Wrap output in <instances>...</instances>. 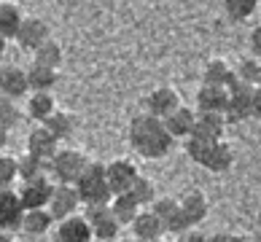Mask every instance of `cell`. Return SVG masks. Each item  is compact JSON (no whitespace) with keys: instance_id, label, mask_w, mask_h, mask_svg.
<instances>
[{"instance_id":"cell-20","label":"cell","mask_w":261,"mask_h":242,"mask_svg":"<svg viewBox=\"0 0 261 242\" xmlns=\"http://www.w3.org/2000/svg\"><path fill=\"white\" fill-rule=\"evenodd\" d=\"M180 212H183V218H186L189 229L199 226L202 221L207 218V199H205V194H202V191H189L186 197L180 199Z\"/></svg>"},{"instance_id":"cell-13","label":"cell","mask_w":261,"mask_h":242,"mask_svg":"<svg viewBox=\"0 0 261 242\" xmlns=\"http://www.w3.org/2000/svg\"><path fill=\"white\" fill-rule=\"evenodd\" d=\"M146 108H148V116L164 121L167 116H172V113L180 108V97H178V92L172 89V86H159V89H153L148 94Z\"/></svg>"},{"instance_id":"cell-4","label":"cell","mask_w":261,"mask_h":242,"mask_svg":"<svg viewBox=\"0 0 261 242\" xmlns=\"http://www.w3.org/2000/svg\"><path fill=\"white\" fill-rule=\"evenodd\" d=\"M86 224H89L92 234H94V242H113L121 231V224L116 221L111 205H100V207H86L84 212Z\"/></svg>"},{"instance_id":"cell-35","label":"cell","mask_w":261,"mask_h":242,"mask_svg":"<svg viewBox=\"0 0 261 242\" xmlns=\"http://www.w3.org/2000/svg\"><path fill=\"white\" fill-rule=\"evenodd\" d=\"M19 178V159L0 156V191L11 189V183Z\"/></svg>"},{"instance_id":"cell-1","label":"cell","mask_w":261,"mask_h":242,"mask_svg":"<svg viewBox=\"0 0 261 242\" xmlns=\"http://www.w3.org/2000/svg\"><path fill=\"white\" fill-rule=\"evenodd\" d=\"M129 143L132 148L146 159H162L167 156V151L172 148V140L167 127H164L162 119H153L148 113L135 116L129 124Z\"/></svg>"},{"instance_id":"cell-7","label":"cell","mask_w":261,"mask_h":242,"mask_svg":"<svg viewBox=\"0 0 261 242\" xmlns=\"http://www.w3.org/2000/svg\"><path fill=\"white\" fill-rule=\"evenodd\" d=\"M54 189H57V183L51 178L30 180V183H22V189H19V199H22L24 210H49Z\"/></svg>"},{"instance_id":"cell-8","label":"cell","mask_w":261,"mask_h":242,"mask_svg":"<svg viewBox=\"0 0 261 242\" xmlns=\"http://www.w3.org/2000/svg\"><path fill=\"white\" fill-rule=\"evenodd\" d=\"M24 205L19 199V194L6 189L0 191V231H19L22 229V221H24Z\"/></svg>"},{"instance_id":"cell-26","label":"cell","mask_w":261,"mask_h":242,"mask_svg":"<svg viewBox=\"0 0 261 242\" xmlns=\"http://www.w3.org/2000/svg\"><path fill=\"white\" fill-rule=\"evenodd\" d=\"M231 162H234V153H231V145L226 140H218L213 145V151L207 153V159L202 167L210 170V172H226L231 167Z\"/></svg>"},{"instance_id":"cell-23","label":"cell","mask_w":261,"mask_h":242,"mask_svg":"<svg viewBox=\"0 0 261 242\" xmlns=\"http://www.w3.org/2000/svg\"><path fill=\"white\" fill-rule=\"evenodd\" d=\"M54 113H57V102L51 94H30V100H27V116L33 121H38V127L49 121Z\"/></svg>"},{"instance_id":"cell-22","label":"cell","mask_w":261,"mask_h":242,"mask_svg":"<svg viewBox=\"0 0 261 242\" xmlns=\"http://www.w3.org/2000/svg\"><path fill=\"white\" fill-rule=\"evenodd\" d=\"M60 81V73L57 70H49V67H38L33 65L27 70V84H30V92L33 94H51V89Z\"/></svg>"},{"instance_id":"cell-14","label":"cell","mask_w":261,"mask_h":242,"mask_svg":"<svg viewBox=\"0 0 261 242\" xmlns=\"http://www.w3.org/2000/svg\"><path fill=\"white\" fill-rule=\"evenodd\" d=\"M79 205H81V199H79V191H75V186H57L54 189V197L49 202V212H51V218L54 221H67V218H73V216H79Z\"/></svg>"},{"instance_id":"cell-5","label":"cell","mask_w":261,"mask_h":242,"mask_svg":"<svg viewBox=\"0 0 261 242\" xmlns=\"http://www.w3.org/2000/svg\"><path fill=\"white\" fill-rule=\"evenodd\" d=\"M105 178H108V186L113 191V197H121V194L132 191V186L140 178V172L129 159H116L111 164H105Z\"/></svg>"},{"instance_id":"cell-27","label":"cell","mask_w":261,"mask_h":242,"mask_svg":"<svg viewBox=\"0 0 261 242\" xmlns=\"http://www.w3.org/2000/svg\"><path fill=\"white\" fill-rule=\"evenodd\" d=\"M51 224H54V218H51L49 210H27L24 221H22V231L38 237V234H46V231L51 229Z\"/></svg>"},{"instance_id":"cell-17","label":"cell","mask_w":261,"mask_h":242,"mask_svg":"<svg viewBox=\"0 0 261 242\" xmlns=\"http://www.w3.org/2000/svg\"><path fill=\"white\" fill-rule=\"evenodd\" d=\"M57 242H94V234L84 216H73L67 221H60V226H57Z\"/></svg>"},{"instance_id":"cell-38","label":"cell","mask_w":261,"mask_h":242,"mask_svg":"<svg viewBox=\"0 0 261 242\" xmlns=\"http://www.w3.org/2000/svg\"><path fill=\"white\" fill-rule=\"evenodd\" d=\"M250 48H253L256 60H261V24L253 27V33H250Z\"/></svg>"},{"instance_id":"cell-12","label":"cell","mask_w":261,"mask_h":242,"mask_svg":"<svg viewBox=\"0 0 261 242\" xmlns=\"http://www.w3.org/2000/svg\"><path fill=\"white\" fill-rule=\"evenodd\" d=\"M30 92V84H27V70L16 65H6L0 67V97H6V100H19V97H24Z\"/></svg>"},{"instance_id":"cell-43","label":"cell","mask_w":261,"mask_h":242,"mask_svg":"<svg viewBox=\"0 0 261 242\" xmlns=\"http://www.w3.org/2000/svg\"><path fill=\"white\" fill-rule=\"evenodd\" d=\"M3 51H6V38L0 35V57H3Z\"/></svg>"},{"instance_id":"cell-10","label":"cell","mask_w":261,"mask_h":242,"mask_svg":"<svg viewBox=\"0 0 261 242\" xmlns=\"http://www.w3.org/2000/svg\"><path fill=\"white\" fill-rule=\"evenodd\" d=\"M151 212L167 226V231H175V234L189 231V224H186V218H183V212H180V199L162 197L151 205Z\"/></svg>"},{"instance_id":"cell-33","label":"cell","mask_w":261,"mask_h":242,"mask_svg":"<svg viewBox=\"0 0 261 242\" xmlns=\"http://www.w3.org/2000/svg\"><path fill=\"white\" fill-rule=\"evenodd\" d=\"M218 140H202V138H189L186 140V153L191 159H194L199 167L205 164V159H207V153L213 151V145H216Z\"/></svg>"},{"instance_id":"cell-6","label":"cell","mask_w":261,"mask_h":242,"mask_svg":"<svg viewBox=\"0 0 261 242\" xmlns=\"http://www.w3.org/2000/svg\"><path fill=\"white\" fill-rule=\"evenodd\" d=\"M226 121L240 124L253 116V86H245L234 81V86L229 89V105H226Z\"/></svg>"},{"instance_id":"cell-11","label":"cell","mask_w":261,"mask_h":242,"mask_svg":"<svg viewBox=\"0 0 261 242\" xmlns=\"http://www.w3.org/2000/svg\"><path fill=\"white\" fill-rule=\"evenodd\" d=\"M60 151H62L60 140H57L46 127H35L30 135H27V153H30V156H35V159H41V162L49 164Z\"/></svg>"},{"instance_id":"cell-46","label":"cell","mask_w":261,"mask_h":242,"mask_svg":"<svg viewBox=\"0 0 261 242\" xmlns=\"http://www.w3.org/2000/svg\"><path fill=\"white\" fill-rule=\"evenodd\" d=\"M258 86H261V84H258Z\"/></svg>"},{"instance_id":"cell-16","label":"cell","mask_w":261,"mask_h":242,"mask_svg":"<svg viewBox=\"0 0 261 242\" xmlns=\"http://www.w3.org/2000/svg\"><path fill=\"white\" fill-rule=\"evenodd\" d=\"M229 105V89H221V86H199L197 92V111L199 113H226Z\"/></svg>"},{"instance_id":"cell-3","label":"cell","mask_w":261,"mask_h":242,"mask_svg":"<svg viewBox=\"0 0 261 242\" xmlns=\"http://www.w3.org/2000/svg\"><path fill=\"white\" fill-rule=\"evenodd\" d=\"M89 167V159L75 148H62L57 156L49 162V175L57 186H75L84 170Z\"/></svg>"},{"instance_id":"cell-37","label":"cell","mask_w":261,"mask_h":242,"mask_svg":"<svg viewBox=\"0 0 261 242\" xmlns=\"http://www.w3.org/2000/svg\"><path fill=\"white\" fill-rule=\"evenodd\" d=\"M175 242H207V237L202 234V231H194V229H189V231H183V234H178Z\"/></svg>"},{"instance_id":"cell-25","label":"cell","mask_w":261,"mask_h":242,"mask_svg":"<svg viewBox=\"0 0 261 242\" xmlns=\"http://www.w3.org/2000/svg\"><path fill=\"white\" fill-rule=\"evenodd\" d=\"M24 22V16L22 11H19V6L14 3H0V35L6 38V41H16V33H19V27H22Z\"/></svg>"},{"instance_id":"cell-19","label":"cell","mask_w":261,"mask_h":242,"mask_svg":"<svg viewBox=\"0 0 261 242\" xmlns=\"http://www.w3.org/2000/svg\"><path fill=\"white\" fill-rule=\"evenodd\" d=\"M237 81L234 67L226 65L224 60H210L205 65V73H202V84L205 86H221V89H231Z\"/></svg>"},{"instance_id":"cell-41","label":"cell","mask_w":261,"mask_h":242,"mask_svg":"<svg viewBox=\"0 0 261 242\" xmlns=\"http://www.w3.org/2000/svg\"><path fill=\"white\" fill-rule=\"evenodd\" d=\"M6 143H8V132H6V129H0V151L6 148Z\"/></svg>"},{"instance_id":"cell-40","label":"cell","mask_w":261,"mask_h":242,"mask_svg":"<svg viewBox=\"0 0 261 242\" xmlns=\"http://www.w3.org/2000/svg\"><path fill=\"white\" fill-rule=\"evenodd\" d=\"M253 119H261V86L253 89Z\"/></svg>"},{"instance_id":"cell-34","label":"cell","mask_w":261,"mask_h":242,"mask_svg":"<svg viewBox=\"0 0 261 242\" xmlns=\"http://www.w3.org/2000/svg\"><path fill=\"white\" fill-rule=\"evenodd\" d=\"M132 197L138 199V205L140 207H146V205H153V202H156V189H153V183L148 180V178H138V183H135L132 186Z\"/></svg>"},{"instance_id":"cell-32","label":"cell","mask_w":261,"mask_h":242,"mask_svg":"<svg viewBox=\"0 0 261 242\" xmlns=\"http://www.w3.org/2000/svg\"><path fill=\"white\" fill-rule=\"evenodd\" d=\"M224 8H226L229 19H234V22H243V19H248V16L256 14L258 3H256V0H226Z\"/></svg>"},{"instance_id":"cell-21","label":"cell","mask_w":261,"mask_h":242,"mask_svg":"<svg viewBox=\"0 0 261 242\" xmlns=\"http://www.w3.org/2000/svg\"><path fill=\"white\" fill-rule=\"evenodd\" d=\"M194 121H197V113L180 105L175 113L164 119V127H167V132H170L172 140H175V138H186V140H189L191 132H194Z\"/></svg>"},{"instance_id":"cell-42","label":"cell","mask_w":261,"mask_h":242,"mask_svg":"<svg viewBox=\"0 0 261 242\" xmlns=\"http://www.w3.org/2000/svg\"><path fill=\"white\" fill-rule=\"evenodd\" d=\"M0 242H14V239H11V234H8V231H0Z\"/></svg>"},{"instance_id":"cell-31","label":"cell","mask_w":261,"mask_h":242,"mask_svg":"<svg viewBox=\"0 0 261 242\" xmlns=\"http://www.w3.org/2000/svg\"><path fill=\"white\" fill-rule=\"evenodd\" d=\"M237 81L240 84H245V86H256L261 84V62L256 60V57H250V60H243L237 65Z\"/></svg>"},{"instance_id":"cell-18","label":"cell","mask_w":261,"mask_h":242,"mask_svg":"<svg viewBox=\"0 0 261 242\" xmlns=\"http://www.w3.org/2000/svg\"><path fill=\"white\" fill-rule=\"evenodd\" d=\"M132 231H135V239L138 242H156L164 237V231H167V226L162 224V221L153 216L151 210H143L138 218H135L132 224Z\"/></svg>"},{"instance_id":"cell-39","label":"cell","mask_w":261,"mask_h":242,"mask_svg":"<svg viewBox=\"0 0 261 242\" xmlns=\"http://www.w3.org/2000/svg\"><path fill=\"white\" fill-rule=\"evenodd\" d=\"M207 242H245V237H240V234H229V231H218V234L207 237Z\"/></svg>"},{"instance_id":"cell-28","label":"cell","mask_w":261,"mask_h":242,"mask_svg":"<svg viewBox=\"0 0 261 242\" xmlns=\"http://www.w3.org/2000/svg\"><path fill=\"white\" fill-rule=\"evenodd\" d=\"M33 57H35L33 65L49 67V70H60V65H62V46L57 43V41H46Z\"/></svg>"},{"instance_id":"cell-45","label":"cell","mask_w":261,"mask_h":242,"mask_svg":"<svg viewBox=\"0 0 261 242\" xmlns=\"http://www.w3.org/2000/svg\"><path fill=\"white\" fill-rule=\"evenodd\" d=\"M156 242H164V239H156Z\"/></svg>"},{"instance_id":"cell-44","label":"cell","mask_w":261,"mask_h":242,"mask_svg":"<svg viewBox=\"0 0 261 242\" xmlns=\"http://www.w3.org/2000/svg\"><path fill=\"white\" fill-rule=\"evenodd\" d=\"M121 242H138V239H135V237H132V239H121Z\"/></svg>"},{"instance_id":"cell-30","label":"cell","mask_w":261,"mask_h":242,"mask_svg":"<svg viewBox=\"0 0 261 242\" xmlns=\"http://www.w3.org/2000/svg\"><path fill=\"white\" fill-rule=\"evenodd\" d=\"M46 172H49V164L30 156V153H24V156L19 159V178H22V183L41 180V178H46Z\"/></svg>"},{"instance_id":"cell-24","label":"cell","mask_w":261,"mask_h":242,"mask_svg":"<svg viewBox=\"0 0 261 242\" xmlns=\"http://www.w3.org/2000/svg\"><path fill=\"white\" fill-rule=\"evenodd\" d=\"M111 210H113V216H116V221L124 226V224H135V218L143 212V207L138 205V199L132 197V194H121V197H113V202H111Z\"/></svg>"},{"instance_id":"cell-36","label":"cell","mask_w":261,"mask_h":242,"mask_svg":"<svg viewBox=\"0 0 261 242\" xmlns=\"http://www.w3.org/2000/svg\"><path fill=\"white\" fill-rule=\"evenodd\" d=\"M16 124H19V108H16V102L0 97V129L11 132Z\"/></svg>"},{"instance_id":"cell-29","label":"cell","mask_w":261,"mask_h":242,"mask_svg":"<svg viewBox=\"0 0 261 242\" xmlns=\"http://www.w3.org/2000/svg\"><path fill=\"white\" fill-rule=\"evenodd\" d=\"M41 127H46L57 140H67L70 135L75 132V121H73V116L70 113H65V111H57L54 116L46 124H41Z\"/></svg>"},{"instance_id":"cell-2","label":"cell","mask_w":261,"mask_h":242,"mask_svg":"<svg viewBox=\"0 0 261 242\" xmlns=\"http://www.w3.org/2000/svg\"><path fill=\"white\" fill-rule=\"evenodd\" d=\"M81 205L86 207H100V205H111L113 202V191L105 178V164L100 162H89V167L84 170V175L75 183Z\"/></svg>"},{"instance_id":"cell-15","label":"cell","mask_w":261,"mask_h":242,"mask_svg":"<svg viewBox=\"0 0 261 242\" xmlns=\"http://www.w3.org/2000/svg\"><path fill=\"white\" fill-rule=\"evenodd\" d=\"M226 124H229L226 116H221V113H199V111H197V121H194V132H191V138L224 140Z\"/></svg>"},{"instance_id":"cell-9","label":"cell","mask_w":261,"mask_h":242,"mask_svg":"<svg viewBox=\"0 0 261 242\" xmlns=\"http://www.w3.org/2000/svg\"><path fill=\"white\" fill-rule=\"evenodd\" d=\"M46 41H51L49 24H46L43 19H38V16H24V22H22V27H19V33H16V43L35 54Z\"/></svg>"}]
</instances>
